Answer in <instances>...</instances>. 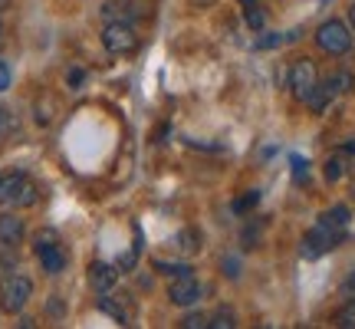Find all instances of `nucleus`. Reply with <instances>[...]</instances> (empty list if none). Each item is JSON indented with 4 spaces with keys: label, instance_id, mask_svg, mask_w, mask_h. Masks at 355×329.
<instances>
[{
    "label": "nucleus",
    "instance_id": "13",
    "mask_svg": "<svg viewBox=\"0 0 355 329\" xmlns=\"http://www.w3.org/2000/svg\"><path fill=\"white\" fill-rule=\"evenodd\" d=\"M207 326L211 329H234L237 326V317H234L230 306H217L214 313H211V319H207Z\"/></svg>",
    "mask_w": 355,
    "mask_h": 329
},
{
    "label": "nucleus",
    "instance_id": "11",
    "mask_svg": "<svg viewBox=\"0 0 355 329\" xmlns=\"http://www.w3.org/2000/svg\"><path fill=\"white\" fill-rule=\"evenodd\" d=\"M37 257H40V264H43V270L53 273V277L66 270V251L60 247V244H50V247H46V251H40Z\"/></svg>",
    "mask_w": 355,
    "mask_h": 329
},
{
    "label": "nucleus",
    "instance_id": "7",
    "mask_svg": "<svg viewBox=\"0 0 355 329\" xmlns=\"http://www.w3.org/2000/svg\"><path fill=\"white\" fill-rule=\"evenodd\" d=\"M201 296H204V287L191 277V273L175 277V280H171V287H168V300H171L175 306H194Z\"/></svg>",
    "mask_w": 355,
    "mask_h": 329
},
{
    "label": "nucleus",
    "instance_id": "10",
    "mask_svg": "<svg viewBox=\"0 0 355 329\" xmlns=\"http://www.w3.org/2000/svg\"><path fill=\"white\" fill-rule=\"evenodd\" d=\"M115 280H119V270H115L112 264H102V260H92V264H89V283H92L96 293L112 290Z\"/></svg>",
    "mask_w": 355,
    "mask_h": 329
},
{
    "label": "nucleus",
    "instance_id": "8",
    "mask_svg": "<svg viewBox=\"0 0 355 329\" xmlns=\"http://www.w3.org/2000/svg\"><path fill=\"white\" fill-rule=\"evenodd\" d=\"M141 17L135 0H105L102 3V20L105 24H135Z\"/></svg>",
    "mask_w": 355,
    "mask_h": 329
},
{
    "label": "nucleus",
    "instance_id": "12",
    "mask_svg": "<svg viewBox=\"0 0 355 329\" xmlns=\"http://www.w3.org/2000/svg\"><path fill=\"white\" fill-rule=\"evenodd\" d=\"M349 217H352L349 214V208H345V204H336V208H329L319 221H322V224H329V228H336V230H345L349 228Z\"/></svg>",
    "mask_w": 355,
    "mask_h": 329
},
{
    "label": "nucleus",
    "instance_id": "17",
    "mask_svg": "<svg viewBox=\"0 0 355 329\" xmlns=\"http://www.w3.org/2000/svg\"><path fill=\"white\" fill-rule=\"evenodd\" d=\"M155 267H158V270H162V273H165V277H184V273H191V267L188 264H168V260H155Z\"/></svg>",
    "mask_w": 355,
    "mask_h": 329
},
{
    "label": "nucleus",
    "instance_id": "1",
    "mask_svg": "<svg viewBox=\"0 0 355 329\" xmlns=\"http://www.w3.org/2000/svg\"><path fill=\"white\" fill-rule=\"evenodd\" d=\"M40 191L24 171H10L0 178V208H30L37 204Z\"/></svg>",
    "mask_w": 355,
    "mask_h": 329
},
{
    "label": "nucleus",
    "instance_id": "9",
    "mask_svg": "<svg viewBox=\"0 0 355 329\" xmlns=\"http://www.w3.org/2000/svg\"><path fill=\"white\" fill-rule=\"evenodd\" d=\"M26 237V224H24V217H17V214H0V244L3 247H20Z\"/></svg>",
    "mask_w": 355,
    "mask_h": 329
},
{
    "label": "nucleus",
    "instance_id": "27",
    "mask_svg": "<svg viewBox=\"0 0 355 329\" xmlns=\"http://www.w3.org/2000/svg\"><path fill=\"white\" fill-rule=\"evenodd\" d=\"M10 86V69H7V63H0V92Z\"/></svg>",
    "mask_w": 355,
    "mask_h": 329
},
{
    "label": "nucleus",
    "instance_id": "21",
    "mask_svg": "<svg viewBox=\"0 0 355 329\" xmlns=\"http://www.w3.org/2000/svg\"><path fill=\"white\" fill-rule=\"evenodd\" d=\"M343 158H339V155H332L329 162H326V178H329V181H339V178H343Z\"/></svg>",
    "mask_w": 355,
    "mask_h": 329
},
{
    "label": "nucleus",
    "instance_id": "22",
    "mask_svg": "<svg viewBox=\"0 0 355 329\" xmlns=\"http://www.w3.org/2000/svg\"><path fill=\"white\" fill-rule=\"evenodd\" d=\"M207 319L211 317H204V313H188V317L181 319V329H204L207 326Z\"/></svg>",
    "mask_w": 355,
    "mask_h": 329
},
{
    "label": "nucleus",
    "instance_id": "20",
    "mask_svg": "<svg viewBox=\"0 0 355 329\" xmlns=\"http://www.w3.org/2000/svg\"><path fill=\"white\" fill-rule=\"evenodd\" d=\"M50 244H60V237H56V234H53V230H40L37 237H33V251H46V247H50Z\"/></svg>",
    "mask_w": 355,
    "mask_h": 329
},
{
    "label": "nucleus",
    "instance_id": "4",
    "mask_svg": "<svg viewBox=\"0 0 355 329\" xmlns=\"http://www.w3.org/2000/svg\"><path fill=\"white\" fill-rule=\"evenodd\" d=\"M316 43L326 53H332V56H343V53L352 50V30L343 20H326L316 30Z\"/></svg>",
    "mask_w": 355,
    "mask_h": 329
},
{
    "label": "nucleus",
    "instance_id": "5",
    "mask_svg": "<svg viewBox=\"0 0 355 329\" xmlns=\"http://www.w3.org/2000/svg\"><path fill=\"white\" fill-rule=\"evenodd\" d=\"M102 47L109 53H132L139 47V33H135V24H105L102 30Z\"/></svg>",
    "mask_w": 355,
    "mask_h": 329
},
{
    "label": "nucleus",
    "instance_id": "28",
    "mask_svg": "<svg viewBox=\"0 0 355 329\" xmlns=\"http://www.w3.org/2000/svg\"><path fill=\"white\" fill-rule=\"evenodd\" d=\"M3 132H7V112L0 109V135H3Z\"/></svg>",
    "mask_w": 355,
    "mask_h": 329
},
{
    "label": "nucleus",
    "instance_id": "19",
    "mask_svg": "<svg viewBox=\"0 0 355 329\" xmlns=\"http://www.w3.org/2000/svg\"><path fill=\"white\" fill-rule=\"evenodd\" d=\"M300 33H286V37H279V33H273V37H263L257 40V50H273V47H279V43H290V40H296Z\"/></svg>",
    "mask_w": 355,
    "mask_h": 329
},
{
    "label": "nucleus",
    "instance_id": "24",
    "mask_svg": "<svg viewBox=\"0 0 355 329\" xmlns=\"http://www.w3.org/2000/svg\"><path fill=\"white\" fill-rule=\"evenodd\" d=\"M343 296H349V300H355V270L345 277V283H343Z\"/></svg>",
    "mask_w": 355,
    "mask_h": 329
},
{
    "label": "nucleus",
    "instance_id": "6",
    "mask_svg": "<svg viewBox=\"0 0 355 329\" xmlns=\"http://www.w3.org/2000/svg\"><path fill=\"white\" fill-rule=\"evenodd\" d=\"M319 83V73H316V66H313V60H300V63H293L290 69V92L296 96L300 102L309 99V92L316 89Z\"/></svg>",
    "mask_w": 355,
    "mask_h": 329
},
{
    "label": "nucleus",
    "instance_id": "2",
    "mask_svg": "<svg viewBox=\"0 0 355 329\" xmlns=\"http://www.w3.org/2000/svg\"><path fill=\"white\" fill-rule=\"evenodd\" d=\"M33 296V283L24 273H10L7 280H0V310L3 313H20Z\"/></svg>",
    "mask_w": 355,
    "mask_h": 329
},
{
    "label": "nucleus",
    "instance_id": "18",
    "mask_svg": "<svg viewBox=\"0 0 355 329\" xmlns=\"http://www.w3.org/2000/svg\"><path fill=\"white\" fill-rule=\"evenodd\" d=\"M99 310H102V313H109V317H115L119 323H125V310L115 303L112 296H99Z\"/></svg>",
    "mask_w": 355,
    "mask_h": 329
},
{
    "label": "nucleus",
    "instance_id": "16",
    "mask_svg": "<svg viewBox=\"0 0 355 329\" xmlns=\"http://www.w3.org/2000/svg\"><path fill=\"white\" fill-rule=\"evenodd\" d=\"M175 247H181L184 253H194L198 251V230H181L175 237Z\"/></svg>",
    "mask_w": 355,
    "mask_h": 329
},
{
    "label": "nucleus",
    "instance_id": "29",
    "mask_svg": "<svg viewBox=\"0 0 355 329\" xmlns=\"http://www.w3.org/2000/svg\"><path fill=\"white\" fill-rule=\"evenodd\" d=\"M349 24H352V33H355V3L349 7Z\"/></svg>",
    "mask_w": 355,
    "mask_h": 329
},
{
    "label": "nucleus",
    "instance_id": "26",
    "mask_svg": "<svg viewBox=\"0 0 355 329\" xmlns=\"http://www.w3.org/2000/svg\"><path fill=\"white\" fill-rule=\"evenodd\" d=\"M293 171H296V181H306V162L303 158H293Z\"/></svg>",
    "mask_w": 355,
    "mask_h": 329
},
{
    "label": "nucleus",
    "instance_id": "3",
    "mask_svg": "<svg viewBox=\"0 0 355 329\" xmlns=\"http://www.w3.org/2000/svg\"><path fill=\"white\" fill-rule=\"evenodd\" d=\"M339 241H343V230H336V228H329V224H322V221H319L316 228H309L303 234L300 253H303L306 260H316V257H322V253H329Z\"/></svg>",
    "mask_w": 355,
    "mask_h": 329
},
{
    "label": "nucleus",
    "instance_id": "30",
    "mask_svg": "<svg viewBox=\"0 0 355 329\" xmlns=\"http://www.w3.org/2000/svg\"><path fill=\"white\" fill-rule=\"evenodd\" d=\"M191 3H194V7H211L214 0H191Z\"/></svg>",
    "mask_w": 355,
    "mask_h": 329
},
{
    "label": "nucleus",
    "instance_id": "15",
    "mask_svg": "<svg viewBox=\"0 0 355 329\" xmlns=\"http://www.w3.org/2000/svg\"><path fill=\"white\" fill-rule=\"evenodd\" d=\"M257 204H260V191H247L243 198H237V201H234V214H247V211H250V208H257Z\"/></svg>",
    "mask_w": 355,
    "mask_h": 329
},
{
    "label": "nucleus",
    "instance_id": "14",
    "mask_svg": "<svg viewBox=\"0 0 355 329\" xmlns=\"http://www.w3.org/2000/svg\"><path fill=\"white\" fill-rule=\"evenodd\" d=\"M336 326L339 329H355V300H349V303L336 313Z\"/></svg>",
    "mask_w": 355,
    "mask_h": 329
},
{
    "label": "nucleus",
    "instance_id": "31",
    "mask_svg": "<svg viewBox=\"0 0 355 329\" xmlns=\"http://www.w3.org/2000/svg\"><path fill=\"white\" fill-rule=\"evenodd\" d=\"M345 152H352V155H355V142H349V145H345Z\"/></svg>",
    "mask_w": 355,
    "mask_h": 329
},
{
    "label": "nucleus",
    "instance_id": "23",
    "mask_svg": "<svg viewBox=\"0 0 355 329\" xmlns=\"http://www.w3.org/2000/svg\"><path fill=\"white\" fill-rule=\"evenodd\" d=\"M247 24L254 26V30H263V24H266V20H263V13L257 10V7H250V10H247Z\"/></svg>",
    "mask_w": 355,
    "mask_h": 329
},
{
    "label": "nucleus",
    "instance_id": "25",
    "mask_svg": "<svg viewBox=\"0 0 355 329\" xmlns=\"http://www.w3.org/2000/svg\"><path fill=\"white\" fill-rule=\"evenodd\" d=\"M66 83H69L73 89H79V83H83V69H69V73H66Z\"/></svg>",
    "mask_w": 355,
    "mask_h": 329
}]
</instances>
